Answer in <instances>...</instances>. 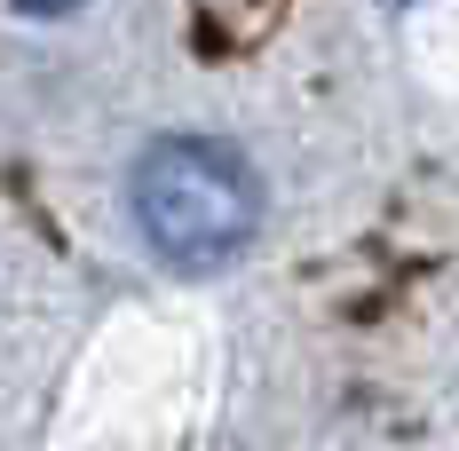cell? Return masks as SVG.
Wrapping results in <instances>:
<instances>
[{
  "mask_svg": "<svg viewBox=\"0 0 459 451\" xmlns=\"http://www.w3.org/2000/svg\"><path fill=\"white\" fill-rule=\"evenodd\" d=\"M16 8H24V16H72L80 0H16Z\"/></svg>",
  "mask_w": 459,
  "mask_h": 451,
  "instance_id": "7a4b0ae2",
  "label": "cell"
},
{
  "mask_svg": "<svg viewBox=\"0 0 459 451\" xmlns=\"http://www.w3.org/2000/svg\"><path fill=\"white\" fill-rule=\"evenodd\" d=\"M135 230L167 270H222L262 230V182L254 167L214 135H167L151 143L127 175Z\"/></svg>",
  "mask_w": 459,
  "mask_h": 451,
  "instance_id": "6da1fadb",
  "label": "cell"
}]
</instances>
